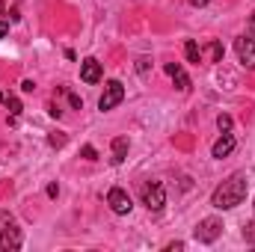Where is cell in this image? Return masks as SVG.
<instances>
[{
    "label": "cell",
    "instance_id": "1",
    "mask_svg": "<svg viewBox=\"0 0 255 252\" xmlns=\"http://www.w3.org/2000/svg\"><path fill=\"white\" fill-rule=\"evenodd\" d=\"M247 187H250L247 175L244 172H235V175H229L220 187L211 193V205L217 211H232V208H238L247 199Z\"/></svg>",
    "mask_w": 255,
    "mask_h": 252
},
{
    "label": "cell",
    "instance_id": "2",
    "mask_svg": "<svg viewBox=\"0 0 255 252\" xmlns=\"http://www.w3.org/2000/svg\"><path fill=\"white\" fill-rule=\"evenodd\" d=\"M21 232L15 229L12 214H0V252L3 250H21Z\"/></svg>",
    "mask_w": 255,
    "mask_h": 252
},
{
    "label": "cell",
    "instance_id": "3",
    "mask_svg": "<svg viewBox=\"0 0 255 252\" xmlns=\"http://www.w3.org/2000/svg\"><path fill=\"white\" fill-rule=\"evenodd\" d=\"M125 101V86L119 83V80H107L104 83V92H101V98H98V110L101 113H110L113 107H119Z\"/></svg>",
    "mask_w": 255,
    "mask_h": 252
},
{
    "label": "cell",
    "instance_id": "4",
    "mask_svg": "<svg viewBox=\"0 0 255 252\" xmlns=\"http://www.w3.org/2000/svg\"><path fill=\"white\" fill-rule=\"evenodd\" d=\"M220 235H223V220H217V217H205V220L193 229V238H196L199 244H214Z\"/></svg>",
    "mask_w": 255,
    "mask_h": 252
},
{
    "label": "cell",
    "instance_id": "5",
    "mask_svg": "<svg viewBox=\"0 0 255 252\" xmlns=\"http://www.w3.org/2000/svg\"><path fill=\"white\" fill-rule=\"evenodd\" d=\"M142 205L148 208V211H160L163 205H166V190H163V184H157V181H151V184H142Z\"/></svg>",
    "mask_w": 255,
    "mask_h": 252
},
{
    "label": "cell",
    "instance_id": "6",
    "mask_svg": "<svg viewBox=\"0 0 255 252\" xmlns=\"http://www.w3.org/2000/svg\"><path fill=\"white\" fill-rule=\"evenodd\" d=\"M235 51H238V60L244 68L255 71V39L253 36H238L235 39Z\"/></svg>",
    "mask_w": 255,
    "mask_h": 252
},
{
    "label": "cell",
    "instance_id": "7",
    "mask_svg": "<svg viewBox=\"0 0 255 252\" xmlns=\"http://www.w3.org/2000/svg\"><path fill=\"white\" fill-rule=\"evenodd\" d=\"M107 205H110V211L119 214V217H128V214L133 211V202H130L128 190H122V187H113L107 193Z\"/></svg>",
    "mask_w": 255,
    "mask_h": 252
},
{
    "label": "cell",
    "instance_id": "8",
    "mask_svg": "<svg viewBox=\"0 0 255 252\" xmlns=\"http://www.w3.org/2000/svg\"><path fill=\"white\" fill-rule=\"evenodd\" d=\"M101 77H104V65L98 63L95 57H86V60L80 63V80H83V83L95 86V83H101Z\"/></svg>",
    "mask_w": 255,
    "mask_h": 252
},
{
    "label": "cell",
    "instance_id": "9",
    "mask_svg": "<svg viewBox=\"0 0 255 252\" xmlns=\"http://www.w3.org/2000/svg\"><path fill=\"white\" fill-rule=\"evenodd\" d=\"M235 145H238V139H235V136H232V130H229V133H223V136L211 145V157L223 160V157H229V154L235 151Z\"/></svg>",
    "mask_w": 255,
    "mask_h": 252
},
{
    "label": "cell",
    "instance_id": "10",
    "mask_svg": "<svg viewBox=\"0 0 255 252\" xmlns=\"http://www.w3.org/2000/svg\"><path fill=\"white\" fill-rule=\"evenodd\" d=\"M166 74L172 77V83L178 86V92H190V77L181 68V63H166Z\"/></svg>",
    "mask_w": 255,
    "mask_h": 252
},
{
    "label": "cell",
    "instance_id": "11",
    "mask_svg": "<svg viewBox=\"0 0 255 252\" xmlns=\"http://www.w3.org/2000/svg\"><path fill=\"white\" fill-rule=\"evenodd\" d=\"M125 157H128V139L116 136L113 139V163H125Z\"/></svg>",
    "mask_w": 255,
    "mask_h": 252
},
{
    "label": "cell",
    "instance_id": "12",
    "mask_svg": "<svg viewBox=\"0 0 255 252\" xmlns=\"http://www.w3.org/2000/svg\"><path fill=\"white\" fill-rule=\"evenodd\" d=\"M184 57H187V63H193V65L202 63V48H199L193 39H187V42H184Z\"/></svg>",
    "mask_w": 255,
    "mask_h": 252
},
{
    "label": "cell",
    "instance_id": "13",
    "mask_svg": "<svg viewBox=\"0 0 255 252\" xmlns=\"http://www.w3.org/2000/svg\"><path fill=\"white\" fill-rule=\"evenodd\" d=\"M0 104H6L12 116H21V110H24V107H21V101H18L15 95H9V92H3V89H0Z\"/></svg>",
    "mask_w": 255,
    "mask_h": 252
},
{
    "label": "cell",
    "instance_id": "14",
    "mask_svg": "<svg viewBox=\"0 0 255 252\" xmlns=\"http://www.w3.org/2000/svg\"><path fill=\"white\" fill-rule=\"evenodd\" d=\"M208 54H211V63H223V45L220 42H211Z\"/></svg>",
    "mask_w": 255,
    "mask_h": 252
},
{
    "label": "cell",
    "instance_id": "15",
    "mask_svg": "<svg viewBox=\"0 0 255 252\" xmlns=\"http://www.w3.org/2000/svg\"><path fill=\"white\" fill-rule=\"evenodd\" d=\"M217 127H220L223 133H229V130H232V116H229V113H220V116H217Z\"/></svg>",
    "mask_w": 255,
    "mask_h": 252
},
{
    "label": "cell",
    "instance_id": "16",
    "mask_svg": "<svg viewBox=\"0 0 255 252\" xmlns=\"http://www.w3.org/2000/svg\"><path fill=\"white\" fill-rule=\"evenodd\" d=\"M48 142H51L54 148H60V145H65V133H60V130H57V133H51V136H48Z\"/></svg>",
    "mask_w": 255,
    "mask_h": 252
},
{
    "label": "cell",
    "instance_id": "17",
    "mask_svg": "<svg viewBox=\"0 0 255 252\" xmlns=\"http://www.w3.org/2000/svg\"><path fill=\"white\" fill-rule=\"evenodd\" d=\"M148 68H151V60H148V57H139V60H136V71H139V74H148Z\"/></svg>",
    "mask_w": 255,
    "mask_h": 252
},
{
    "label": "cell",
    "instance_id": "18",
    "mask_svg": "<svg viewBox=\"0 0 255 252\" xmlns=\"http://www.w3.org/2000/svg\"><path fill=\"white\" fill-rule=\"evenodd\" d=\"M80 154H83L86 160H98V151H95L92 145H83V151H80Z\"/></svg>",
    "mask_w": 255,
    "mask_h": 252
},
{
    "label": "cell",
    "instance_id": "19",
    "mask_svg": "<svg viewBox=\"0 0 255 252\" xmlns=\"http://www.w3.org/2000/svg\"><path fill=\"white\" fill-rule=\"evenodd\" d=\"M244 238H247L250 244H255V220L250 223V226H247V229H244Z\"/></svg>",
    "mask_w": 255,
    "mask_h": 252
},
{
    "label": "cell",
    "instance_id": "20",
    "mask_svg": "<svg viewBox=\"0 0 255 252\" xmlns=\"http://www.w3.org/2000/svg\"><path fill=\"white\" fill-rule=\"evenodd\" d=\"M68 101H71V107H74V110H80V107H83V101H80L77 95H68Z\"/></svg>",
    "mask_w": 255,
    "mask_h": 252
},
{
    "label": "cell",
    "instance_id": "21",
    "mask_svg": "<svg viewBox=\"0 0 255 252\" xmlns=\"http://www.w3.org/2000/svg\"><path fill=\"white\" fill-rule=\"evenodd\" d=\"M48 196L57 199V196H60V187H57V184H48Z\"/></svg>",
    "mask_w": 255,
    "mask_h": 252
},
{
    "label": "cell",
    "instance_id": "22",
    "mask_svg": "<svg viewBox=\"0 0 255 252\" xmlns=\"http://www.w3.org/2000/svg\"><path fill=\"white\" fill-rule=\"evenodd\" d=\"M21 89H24V92H33V89H36V83H33V80H24V83H21Z\"/></svg>",
    "mask_w": 255,
    "mask_h": 252
},
{
    "label": "cell",
    "instance_id": "23",
    "mask_svg": "<svg viewBox=\"0 0 255 252\" xmlns=\"http://www.w3.org/2000/svg\"><path fill=\"white\" fill-rule=\"evenodd\" d=\"M9 36V24L6 21H0V39H6Z\"/></svg>",
    "mask_w": 255,
    "mask_h": 252
},
{
    "label": "cell",
    "instance_id": "24",
    "mask_svg": "<svg viewBox=\"0 0 255 252\" xmlns=\"http://www.w3.org/2000/svg\"><path fill=\"white\" fill-rule=\"evenodd\" d=\"M175 250H184V244H181V241H175V244H169V247H166V252H175Z\"/></svg>",
    "mask_w": 255,
    "mask_h": 252
},
{
    "label": "cell",
    "instance_id": "25",
    "mask_svg": "<svg viewBox=\"0 0 255 252\" xmlns=\"http://www.w3.org/2000/svg\"><path fill=\"white\" fill-rule=\"evenodd\" d=\"M208 0H190V6H205Z\"/></svg>",
    "mask_w": 255,
    "mask_h": 252
},
{
    "label": "cell",
    "instance_id": "26",
    "mask_svg": "<svg viewBox=\"0 0 255 252\" xmlns=\"http://www.w3.org/2000/svg\"><path fill=\"white\" fill-rule=\"evenodd\" d=\"M250 27H253V33H255V12H253V24H250Z\"/></svg>",
    "mask_w": 255,
    "mask_h": 252
}]
</instances>
